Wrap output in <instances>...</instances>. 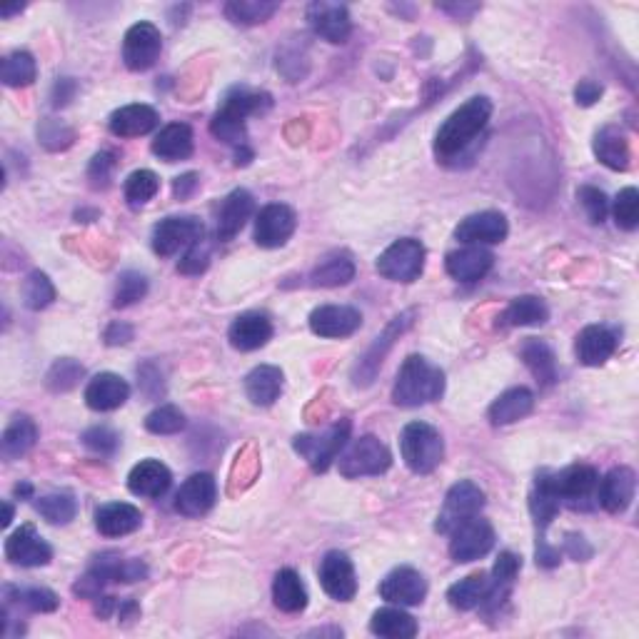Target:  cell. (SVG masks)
Wrapping results in <instances>:
<instances>
[{
	"mask_svg": "<svg viewBox=\"0 0 639 639\" xmlns=\"http://www.w3.org/2000/svg\"><path fill=\"white\" fill-rule=\"evenodd\" d=\"M492 115V103L485 95H475L465 105L455 110L445 123L440 125L435 135V153L437 158L452 160L455 155H462L487 128Z\"/></svg>",
	"mask_w": 639,
	"mask_h": 639,
	"instance_id": "obj_1",
	"label": "cell"
},
{
	"mask_svg": "<svg viewBox=\"0 0 639 639\" xmlns=\"http://www.w3.org/2000/svg\"><path fill=\"white\" fill-rule=\"evenodd\" d=\"M445 392V372L422 355H410L397 372L392 402L400 407H420L440 400Z\"/></svg>",
	"mask_w": 639,
	"mask_h": 639,
	"instance_id": "obj_2",
	"label": "cell"
},
{
	"mask_svg": "<svg viewBox=\"0 0 639 639\" xmlns=\"http://www.w3.org/2000/svg\"><path fill=\"white\" fill-rule=\"evenodd\" d=\"M537 480L560 500V505L572 507V510L592 507V500H597V487H600V475L590 465H572L560 472H540Z\"/></svg>",
	"mask_w": 639,
	"mask_h": 639,
	"instance_id": "obj_3",
	"label": "cell"
},
{
	"mask_svg": "<svg viewBox=\"0 0 639 639\" xmlns=\"http://www.w3.org/2000/svg\"><path fill=\"white\" fill-rule=\"evenodd\" d=\"M400 452L415 475H430L445 457V442L440 432L427 422H410L400 435Z\"/></svg>",
	"mask_w": 639,
	"mask_h": 639,
	"instance_id": "obj_4",
	"label": "cell"
},
{
	"mask_svg": "<svg viewBox=\"0 0 639 639\" xmlns=\"http://www.w3.org/2000/svg\"><path fill=\"white\" fill-rule=\"evenodd\" d=\"M392 455L377 437H357L345 452H340V475L347 480L375 477L390 470Z\"/></svg>",
	"mask_w": 639,
	"mask_h": 639,
	"instance_id": "obj_5",
	"label": "cell"
},
{
	"mask_svg": "<svg viewBox=\"0 0 639 639\" xmlns=\"http://www.w3.org/2000/svg\"><path fill=\"white\" fill-rule=\"evenodd\" d=\"M425 268V248L415 238H400L377 258V273L392 283H415Z\"/></svg>",
	"mask_w": 639,
	"mask_h": 639,
	"instance_id": "obj_6",
	"label": "cell"
},
{
	"mask_svg": "<svg viewBox=\"0 0 639 639\" xmlns=\"http://www.w3.org/2000/svg\"><path fill=\"white\" fill-rule=\"evenodd\" d=\"M350 420H340L332 427H327L320 435H298L293 440L295 452H298L303 460H308V465L315 472H325L332 462L337 460V455L342 452V447L347 445V437H350Z\"/></svg>",
	"mask_w": 639,
	"mask_h": 639,
	"instance_id": "obj_7",
	"label": "cell"
},
{
	"mask_svg": "<svg viewBox=\"0 0 639 639\" xmlns=\"http://www.w3.org/2000/svg\"><path fill=\"white\" fill-rule=\"evenodd\" d=\"M485 507V492L470 480H462L457 485L450 487L445 497V505H442L440 515H437L435 530L440 535H450L455 527H460L462 522L472 520V517L480 515V510Z\"/></svg>",
	"mask_w": 639,
	"mask_h": 639,
	"instance_id": "obj_8",
	"label": "cell"
},
{
	"mask_svg": "<svg viewBox=\"0 0 639 639\" xmlns=\"http://www.w3.org/2000/svg\"><path fill=\"white\" fill-rule=\"evenodd\" d=\"M450 557L457 565H467V562H475L480 557H485L487 552L495 547V530L487 520H482L480 515L472 517V520L462 522L460 527L450 532Z\"/></svg>",
	"mask_w": 639,
	"mask_h": 639,
	"instance_id": "obj_9",
	"label": "cell"
},
{
	"mask_svg": "<svg viewBox=\"0 0 639 639\" xmlns=\"http://www.w3.org/2000/svg\"><path fill=\"white\" fill-rule=\"evenodd\" d=\"M160 50H163V38H160V30L153 23H135L133 28H128L123 38V63L128 65V70L133 73H143V70L153 68L155 60L160 58Z\"/></svg>",
	"mask_w": 639,
	"mask_h": 639,
	"instance_id": "obj_10",
	"label": "cell"
},
{
	"mask_svg": "<svg viewBox=\"0 0 639 639\" xmlns=\"http://www.w3.org/2000/svg\"><path fill=\"white\" fill-rule=\"evenodd\" d=\"M295 225H298V218L288 205H265L255 218V243L265 250L283 248L293 238Z\"/></svg>",
	"mask_w": 639,
	"mask_h": 639,
	"instance_id": "obj_11",
	"label": "cell"
},
{
	"mask_svg": "<svg viewBox=\"0 0 639 639\" xmlns=\"http://www.w3.org/2000/svg\"><path fill=\"white\" fill-rule=\"evenodd\" d=\"M203 238V223L195 218H165L153 230V250L160 258H170L178 250L190 248Z\"/></svg>",
	"mask_w": 639,
	"mask_h": 639,
	"instance_id": "obj_12",
	"label": "cell"
},
{
	"mask_svg": "<svg viewBox=\"0 0 639 639\" xmlns=\"http://www.w3.org/2000/svg\"><path fill=\"white\" fill-rule=\"evenodd\" d=\"M320 585L335 602H350L357 595V577L345 552H327L320 562Z\"/></svg>",
	"mask_w": 639,
	"mask_h": 639,
	"instance_id": "obj_13",
	"label": "cell"
},
{
	"mask_svg": "<svg viewBox=\"0 0 639 639\" xmlns=\"http://www.w3.org/2000/svg\"><path fill=\"white\" fill-rule=\"evenodd\" d=\"M5 560L20 567H45L53 560V550L33 525H23L5 540Z\"/></svg>",
	"mask_w": 639,
	"mask_h": 639,
	"instance_id": "obj_14",
	"label": "cell"
},
{
	"mask_svg": "<svg viewBox=\"0 0 639 639\" xmlns=\"http://www.w3.org/2000/svg\"><path fill=\"white\" fill-rule=\"evenodd\" d=\"M427 595V582L412 567H397L390 575L382 580L380 585V597L390 605L397 607H415L425 600Z\"/></svg>",
	"mask_w": 639,
	"mask_h": 639,
	"instance_id": "obj_15",
	"label": "cell"
},
{
	"mask_svg": "<svg viewBox=\"0 0 639 639\" xmlns=\"http://www.w3.org/2000/svg\"><path fill=\"white\" fill-rule=\"evenodd\" d=\"M308 23L315 35L335 45L345 43L352 33V20L345 5L325 3V0L308 5Z\"/></svg>",
	"mask_w": 639,
	"mask_h": 639,
	"instance_id": "obj_16",
	"label": "cell"
},
{
	"mask_svg": "<svg viewBox=\"0 0 639 639\" xmlns=\"http://www.w3.org/2000/svg\"><path fill=\"white\" fill-rule=\"evenodd\" d=\"M215 500H218L215 477L208 475V472H198V475L188 477L178 490V495H175V510L185 517H200L213 510Z\"/></svg>",
	"mask_w": 639,
	"mask_h": 639,
	"instance_id": "obj_17",
	"label": "cell"
},
{
	"mask_svg": "<svg viewBox=\"0 0 639 639\" xmlns=\"http://www.w3.org/2000/svg\"><path fill=\"white\" fill-rule=\"evenodd\" d=\"M507 233L510 228H507L505 215L485 210V213H475L462 220L455 230V238L465 245H495L502 243Z\"/></svg>",
	"mask_w": 639,
	"mask_h": 639,
	"instance_id": "obj_18",
	"label": "cell"
},
{
	"mask_svg": "<svg viewBox=\"0 0 639 639\" xmlns=\"http://www.w3.org/2000/svg\"><path fill=\"white\" fill-rule=\"evenodd\" d=\"M362 315L355 308L347 305H322L310 313V330L315 335L327 337V340H340V337H350L352 332L360 330Z\"/></svg>",
	"mask_w": 639,
	"mask_h": 639,
	"instance_id": "obj_19",
	"label": "cell"
},
{
	"mask_svg": "<svg viewBox=\"0 0 639 639\" xmlns=\"http://www.w3.org/2000/svg\"><path fill=\"white\" fill-rule=\"evenodd\" d=\"M637 490V475L630 467H615L605 480L597 487V502L602 510L612 512V515H622L627 507L635 500Z\"/></svg>",
	"mask_w": 639,
	"mask_h": 639,
	"instance_id": "obj_20",
	"label": "cell"
},
{
	"mask_svg": "<svg viewBox=\"0 0 639 639\" xmlns=\"http://www.w3.org/2000/svg\"><path fill=\"white\" fill-rule=\"evenodd\" d=\"M492 265H495V255L480 248V245H467V248L455 250L445 260L447 275L457 283H477L490 273Z\"/></svg>",
	"mask_w": 639,
	"mask_h": 639,
	"instance_id": "obj_21",
	"label": "cell"
},
{
	"mask_svg": "<svg viewBox=\"0 0 639 639\" xmlns=\"http://www.w3.org/2000/svg\"><path fill=\"white\" fill-rule=\"evenodd\" d=\"M130 397L128 382L115 372H100L85 387V405L95 412H110L125 405Z\"/></svg>",
	"mask_w": 639,
	"mask_h": 639,
	"instance_id": "obj_22",
	"label": "cell"
},
{
	"mask_svg": "<svg viewBox=\"0 0 639 639\" xmlns=\"http://www.w3.org/2000/svg\"><path fill=\"white\" fill-rule=\"evenodd\" d=\"M255 210V200L253 195L248 193L245 188L233 190L228 198L223 200L220 205V213H218V240L223 243H230L240 230L245 228V223L250 220Z\"/></svg>",
	"mask_w": 639,
	"mask_h": 639,
	"instance_id": "obj_23",
	"label": "cell"
},
{
	"mask_svg": "<svg viewBox=\"0 0 639 639\" xmlns=\"http://www.w3.org/2000/svg\"><path fill=\"white\" fill-rule=\"evenodd\" d=\"M273 337V322L268 320V315L263 313H245L230 325L228 340L235 350L240 352H253L260 350L263 345H268V340Z\"/></svg>",
	"mask_w": 639,
	"mask_h": 639,
	"instance_id": "obj_24",
	"label": "cell"
},
{
	"mask_svg": "<svg viewBox=\"0 0 639 639\" xmlns=\"http://www.w3.org/2000/svg\"><path fill=\"white\" fill-rule=\"evenodd\" d=\"M617 350V337L615 332L607 330L602 325H590L577 335V360L587 367H600L615 355Z\"/></svg>",
	"mask_w": 639,
	"mask_h": 639,
	"instance_id": "obj_25",
	"label": "cell"
},
{
	"mask_svg": "<svg viewBox=\"0 0 639 639\" xmlns=\"http://www.w3.org/2000/svg\"><path fill=\"white\" fill-rule=\"evenodd\" d=\"M155 125H158V113L143 103L118 108L108 120V128L115 138H140L155 130Z\"/></svg>",
	"mask_w": 639,
	"mask_h": 639,
	"instance_id": "obj_26",
	"label": "cell"
},
{
	"mask_svg": "<svg viewBox=\"0 0 639 639\" xmlns=\"http://www.w3.org/2000/svg\"><path fill=\"white\" fill-rule=\"evenodd\" d=\"M173 475L168 467L160 460H143L130 470L128 475V490L138 497H163L168 492Z\"/></svg>",
	"mask_w": 639,
	"mask_h": 639,
	"instance_id": "obj_27",
	"label": "cell"
},
{
	"mask_svg": "<svg viewBox=\"0 0 639 639\" xmlns=\"http://www.w3.org/2000/svg\"><path fill=\"white\" fill-rule=\"evenodd\" d=\"M143 522V515L135 505L128 502H110L95 512V527L103 537H125L133 535Z\"/></svg>",
	"mask_w": 639,
	"mask_h": 639,
	"instance_id": "obj_28",
	"label": "cell"
},
{
	"mask_svg": "<svg viewBox=\"0 0 639 639\" xmlns=\"http://www.w3.org/2000/svg\"><path fill=\"white\" fill-rule=\"evenodd\" d=\"M283 392V370L275 365H260L245 377V395L255 407H270Z\"/></svg>",
	"mask_w": 639,
	"mask_h": 639,
	"instance_id": "obj_29",
	"label": "cell"
},
{
	"mask_svg": "<svg viewBox=\"0 0 639 639\" xmlns=\"http://www.w3.org/2000/svg\"><path fill=\"white\" fill-rule=\"evenodd\" d=\"M595 155L602 165H607L610 170H627L630 168V140L615 125H607L600 133L595 135Z\"/></svg>",
	"mask_w": 639,
	"mask_h": 639,
	"instance_id": "obj_30",
	"label": "cell"
},
{
	"mask_svg": "<svg viewBox=\"0 0 639 639\" xmlns=\"http://www.w3.org/2000/svg\"><path fill=\"white\" fill-rule=\"evenodd\" d=\"M153 153L165 163H178L193 153V130L185 123H170L155 135Z\"/></svg>",
	"mask_w": 639,
	"mask_h": 639,
	"instance_id": "obj_31",
	"label": "cell"
},
{
	"mask_svg": "<svg viewBox=\"0 0 639 639\" xmlns=\"http://www.w3.org/2000/svg\"><path fill=\"white\" fill-rule=\"evenodd\" d=\"M532 407H535V395L527 387H512L492 402L490 420L492 425H512L530 415Z\"/></svg>",
	"mask_w": 639,
	"mask_h": 639,
	"instance_id": "obj_32",
	"label": "cell"
},
{
	"mask_svg": "<svg viewBox=\"0 0 639 639\" xmlns=\"http://www.w3.org/2000/svg\"><path fill=\"white\" fill-rule=\"evenodd\" d=\"M273 600L280 612L298 615L308 607V590L295 570H280L273 582Z\"/></svg>",
	"mask_w": 639,
	"mask_h": 639,
	"instance_id": "obj_33",
	"label": "cell"
},
{
	"mask_svg": "<svg viewBox=\"0 0 639 639\" xmlns=\"http://www.w3.org/2000/svg\"><path fill=\"white\" fill-rule=\"evenodd\" d=\"M35 440H38V427L30 420L28 415H18L10 420V425L5 427L3 437H0V455L5 460H18L25 452L33 450Z\"/></svg>",
	"mask_w": 639,
	"mask_h": 639,
	"instance_id": "obj_34",
	"label": "cell"
},
{
	"mask_svg": "<svg viewBox=\"0 0 639 639\" xmlns=\"http://www.w3.org/2000/svg\"><path fill=\"white\" fill-rule=\"evenodd\" d=\"M370 632L385 639H412L417 635V622L400 607H382L372 615Z\"/></svg>",
	"mask_w": 639,
	"mask_h": 639,
	"instance_id": "obj_35",
	"label": "cell"
},
{
	"mask_svg": "<svg viewBox=\"0 0 639 639\" xmlns=\"http://www.w3.org/2000/svg\"><path fill=\"white\" fill-rule=\"evenodd\" d=\"M520 355H522V360H525L527 370L535 375V380L540 382L542 387L555 385L557 362H555V355H552V350L545 345V342L530 337V340H525V345H522Z\"/></svg>",
	"mask_w": 639,
	"mask_h": 639,
	"instance_id": "obj_36",
	"label": "cell"
},
{
	"mask_svg": "<svg viewBox=\"0 0 639 639\" xmlns=\"http://www.w3.org/2000/svg\"><path fill=\"white\" fill-rule=\"evenodd\" d=\"M547 318H550V310H547L545 300L535 298V295H522L507 305L500 322L505 327H535L545 325Z\"/></svg>",
	"mask_w": 639,
	"mask_h": 639,
	"instance_id": "obj_37",
	"label": "cell"
},
{
	"mask_svg": "<svg viewBox=\"0 0 639 639\" xmlns=\"http://www.w3.org/2000/svg\"><path fill=\"white\" fill-rule=\"evenodd\" d=\"M487 592H490V577H487L485 572H477V575H470L465 577V580L457 582V585H452L450 590H447V600H450V605L455 607V610L467 612L482 607Z\"/></svg>",
	"mask_w": 639,
	"mask_h": 639,
	"instance_id": "obj_38",
	"label": "cell"
},
{
	"mask_svg": "<svg viewBox=\"0 0 639 639\" xmlns=\"http://www.w3.org/2000/svg\"><path fill=\"white\" fill-rule=\"evenodd\" d=\"M352 278H355V263L345 253H335L325 258L310 275L313 285H318V288H340V285L350 283Z\"/></svg>",
	"mask_w": 639,
	"mask_h": 639,
	"instance_id": "obj_39",
	"label": "cell"
},
{
	"mask_svg": "<svg viewBox=\"0 0 639 639\" xmlns=\"http://www.w3.org/2000/svg\"><path fill=\"white\" fill-rule=\"evenodd\" d=\"M38 75V65H35V58L25 50H15V53L5 55L3 65H0V80L8 88H25L30 85Z\"/></svg>",
	"mask_w": 639,
	"mask_h": 639,
	"instance_id": "obj_40",
	"label": "cell"
},
{
	"mask_svg": "<svg viewBox=\"0 0 639 639\" xmlns=\"http://www.w3.org/2000/svg\"><path fill=\"white\" fill-rule=\"evenodd\" d=\"M35 510L50 525H68L78 515V502H75V497L70 492H53V495L40 497L35 502Z\"/></svg>",
	"mask_w": 639,
	"mask_h": 639,
	"instance_id": "obj_41",
	"label": "cell"
},
{
	"mask_svg": "<svg viewBox=\"0 0 639 639\" xmlns=\"http://www.w3.org/2000/svg\"><path fill=\"white\" fill-rule=\"evenodd\" d=\"M275 10H278V3H268V0H230V3L225 5V15H228L235 25L265 23Z\"/></svg>",
	"mask_w": 639,
	"mask_h": 639,
	"instance_id": "obj_42",
	"label": "cell"
},
{
	"mask_svg": "<svg viewBox=\"0 0 639 639\" xmlns=\"http://www.w3.org/2000/svg\"><path fill=\"white\" fill-rule=\"evenodd\" d=\"M158 190L160 180L153 170H135V173L128 175V180H125L123 185L125 200H128V205H133V208H140V205H145L148 200H153L155 195H158Z\"/></svg>",
	"mask_w": 639,
	"mask_h": 639,
	"instance_id": "obj_43",
	"label": "cell"
},
{
	"mask_svg": "<svg viewBox=\"0 0 639 639\" xmlns=\"http://www.w3.org/2000/svg\"><path fill=\"white\" fill-rule=\"evenodd\" d=\"M5 595H8V602H15L18 607H25L30 612H55L60 605L58 595L45 590V587H28V590L5 587Z\"/></svg>",
	"mask_w": 639,
	"mask_h": 639,
	"instance_id": "obj_44",
	"label": "cell"
},
{
	"mask_svg": "<svg viewBox=\"0 0 639 639\" xmlns=\"http://www.w3.org/2000/svg\"><path fill=\"white\" fill-rule=\"evenodd\" d=\"M20 298H23V305L28 310H45L55 300V288L45 273H30L23 280Z\"/></svg>",
	"mask_w": 639,
	"mask_h": 639,
	"instance_id": "obj_45",
	"label": "cell"
},
{
	"mask_svg": "<svg viewBox=\"0 0 639 639\" xmlns=\"http://www.w3.org/2000/svg\"><path fill=\"white\" fill-rule=\"evenodd\" d=\"M210 133L218 140H223L225 145H235V148H245V138H248V133H245V120L223 108L215 113L213 123H210Z\"/></svg>",
	"mask_w": 639,
	"mask_h": 639,
	"instance_id": "obj_46",
	"label": "cell"
},
{
	"mask_svg": "<svg viewBox=\"0 0 639 639\" xmlns=\"http://www.w3.org/2000/svg\"><path fill=\"white\" fill-rule=\"evenodd\" d=\"M185 427V415L175 405H160L145 417V430L153 435H178Z\"/></svg>",
	"mask_w": 639,
	"mask_h": 639,
	"instance_id": "obj_47",
	"label": "cell"
},
{
	"mask_svg": "<svg viewBox=\"0 0 639 639\" xmlns=\"http://www.w3.org/2000/svg\"><path fill=\"white\" fill-rule=\"evenodd\" d=\"M83 375H85V370L80 362L70 360V357H63V360H58L53 367H50L48 387L53 392H68V390H73L75 385H78L80 377Z\"/></svg>",
	"mask_w": 639,
	"mask_h": 639,
	"instance_id": "obj_48",
	"label": "cell"
},
{
	"mask_svg": "<svg viewBox=\"0 0 639 639\" xmlns=\"http://www.w3.org/2000/svg\"><path fill=\"white\" fill-rule=\"evenodd\" d=\"M145 293H148V280H145L140 273H133V270H130V273H123L118 278L113 305L115 308H128V305L143 300Z\"/></svg>",
	"mask_w": 639,
	"mask_h": 639,
	"instance_id": "obj_49",
	"label": "cell"
},
{
	"mask_svg": "<svg viewBox=\"0 0 639 639\" xmlns=\"http://www.w3.org/2000/svg\"><path fill=\"white\" fill-rule=\"evenodd\" d=\"M615 223L622 230H635L639 225V193L637 188H625L615 200Z\"/></svg>",
	"mask_w": 639,
	"mask_h": 639,
	"instance_id": "obj_50",
	"label": "cell"
},
{
	"mask_svg": "<svg viewBox=\"0 0 639 639\" xmlns=\"http://www.w3.org/2000/svg\"><path fill=\"white\" fill-rule=\"evenodd\" d=\"M577 200L585 208L587 218H590L592 225H602L607 218V210H610V200L602 193L600 188H592V185H585V188L577 190Z\"/></svg>",
	"mask_w": 639,
	"mask_h": 639,
	"instance_id": "obj_51",
	"label": "cell"
},
{
	"mask_svg": "<svg viewBox=\"0 0 639 639\" xmlns=\"http://www.w3.org/2000/svg\"><path fill=\"white\" fill-rule=\"evenodd\" d=\"M210 265V245L203 238L198 243H193L188 248V253L183 255V260L178 263V270L183 275H200L205 273Z\"/></svg>",
	"mask_w": 639,
	"mask_h": 639,
	"instance_id": "obj_52",
	"label": "cell"
},
{
	"mask_svg": "<svg viewBox=\"0 0 639 639\" xmlns=\"http://www.w3.org/2000/svg\"><path fill=\"white\" fill-rule=\"evenodd\" d=\"M83 442L88 450L98 452V455H113L118 450V435L110 427H90L83 435Z\"/></svg>",
	"mask_w": 639,
	"mask_h": 639,
	"instance_id": "obj_53",
	"label": "cell"
},
{
	"mask_svg": "<svg viewBox=\"0 0 639 639\" xmlns=\"http://www.w3.org/2000/svg\"><path fill=\"white\" fill-rule=\"evenodd\" d=\"M115 168V160L110 153H98L88 168V178L93 180V188H108L110 173Z\"/></svg>",
	"mask_w": 639,
	"mask_h": 639,
	"instance_id": "obj_54",
	"label": "cell"
},
{
	"mask_svg": "<svg viewBox=\"0 0 639 639\" xmlns=\"http://www.w3.org/2000/svg\"><path fill=\"white\" fill-rule=\"evenodd\" d=\"M600 98H602V85L595 83V80H580V85L575 88V100L577 105H582V108H590V105H595Z\"/></svg>",
	"mask_w": 639,
	"mask_h": 639,
	"instance_id": "obj_55",
	"label": "cell"
},
{
	"mask_svg": "<svg viewBox=\"0 0 639 639\" xmlns=\"http://www.w3.org/2000/svg\"><path fill=\"white\" fill-rule=\"evenodd\" d=\"M565 550H567V555H570L572 560H577V562H585L592 557V547L587 545L585 537L582 535H567Z\"/></svg>",
	"mask_w": 639,
	"mask_h": 639,
	"instance_id": "obj_56",
	"label": "cell"
},
{
	"mask_svg": "<svg viewBox=\"0 0 639 639\" xmlns=\"http://www.w3.org/2000/svg\"><path fill=\"white\" fill-rule=\"evenodd\" d=\"M537 565L547 567V570H550V567L560 565V550H555V547L547 545L545 537H540V540H537Z\"/></svg>",
	"mask_w": 639,
	"mask_h": 639,
	"instance_id": "obj_57",
	"label": "cell"
},
{
	"mask_svg": "<svg viewBox=\"0 0 639 639\" xmlns=\"http://www.w3.org/2000/svg\"><path fill=\"white\" fill-rule=\"evenodd\" d=\"M133 340V327L125 325V322H113V325L105 330V342L108 345H125V342Z\"/></svg>",
	"mask_w": 639,
	"mask_h": 639,
	"instance_id": "obj_58",
	"label": "cell"
},
{
	"mask_svg": "<svg viewBox=\"0 0 639 639\" xmlns=\"http://www.w3.org/2000/svg\"><path fill=\"white\" fill-rule=\"evenodd\" d=\"M198 188V175L195 173H185V175H180V178H175V183H173V193H175V198H188L190 193H193V190Z\"/></svg>",
	"mask_w": 639,
	"mask_h": 639,
	"instance_id": "obj_59",
	"label": "cell"
},
{
	"mask_svg": "<svg viewBox=\"0 0 639 639\" xmlns=\"http://www.w3.org/2000/svg\"><path fill=\"white\" fill-rule=\"evenodd\" d=\"M75 95V83L70 78H63L55 83V90H53V105L55 108H60V105L68 103L70 98Z\"/></svg>",
	"mask_w": 639,
	"mask_h": 639,
	"instance_id": "obj_60",
	"label": "cell"
},
{
	"mask_svg": "<svg viewBox=\"0 0 639 639\" xmlns=\"http://www.w3.org/2000/svg\"><path fill=\"white\" fill-rule=\"evenodd\" d=\"M10 520H13V507L10 502H3V527H8Z\"/></svg>",
	"mask_w": 639,
	"mask_h": 639,
	"instance_id": "obj_61",
	"label": "cell"
},
{
	"mask_svg": "<svg viewBox=\"0 0 639 639\" xmlns=\"http://www.w3.org/2000/svg\"><path fill=\"white\" fill-rule=\"evenodd\" d=\"M20 10H23V5H13V8H0V15H3V18H8V15L20 13Z\"/></svg>",
	"mask_w": 639,
	"mask_h": 639,
	"instance_id": "obj_62",
	"label": "cell"
},
{
	"mask_svg": "<svg viewBox=\"0 0 639 639\" xmlns=\"http://www.w3.org/2000/svg\"><path fill=\"white\" fill-rule=\"evenodd\" d=\"M15 492H18L20 497H28L30 492H33V487H30V485H18V487H15Z\"/></svg>",
	"mask_w": 639,
	"mask_h": 639,
	"instance_id": "obj_63",
	"label": "cell"
}]
</instances>
